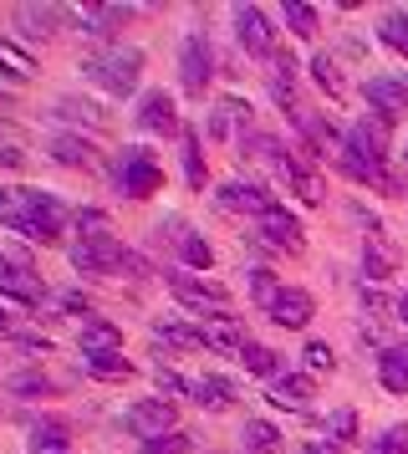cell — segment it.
Wrapping results in <instances>:
<instances>
[{
	"mask_svg": "<svg viewBox=\"0 0 408 454\" xmlns=\"http://www.w3.org/2000/svg\"><path fill=\"white\" fill-rule=\"evenodd\" d=\"M20 159H26V153H20V138L11 133V128H0V164H5V168H16Z\"/></svg>",
	"mask_w": 408,
	"mask_h": 454,
	"instance_id": "45",
	"label": "cell"
},
{
	"mask_svg": "<svg viewBox=\"0 0 408 454\" xmlns=\"http://www.w3.org/2000/svg\"><path fill=\"white\" fill-rule=\"evenodd\" d=\"M169 291H174V301L189 307L194 317H209V322L230 317V291L215 286V281H200V276H179V270H169Z\"/></svg>",
	"mask_w": 408,
	"mask_h": 454,
	"instance_id": "4",
	"label": "cell"
},
{
	"mask_svg": "<svg viewBox=\"0 0 408 454\" xmlns=\"http://www.w3.org/2000/svg\"><path fill=\"white\" fill-rule=\"evenodd\" d=\"M240 363H245V372H255V378H276V372H281V352L261 348V342H245Z\"/></svg>",
	"mask_w": 408,
	"mask_h": 454,
	"instance_id": "32",
	"label": "cell"
},
{
	"mask_svg": "<svg viewBox=\"0 0 408 454\" xmlns=\"http://www.w3.org/2000/svg\"><path fill=\"white\" fill-rule=\"evenodd\" d=\"M311 77H317V87H322L326 98H332V103H342L347 98V82H342V72H337V62H332V57H311Z\"/></svg>",
	"mask_w": 408,
	"mask_h": 454,
	"instance_id": "30",
	"label": "cell"
},
{
	"mask_svg": "<svg viewBox=\"0 0 408 454\" xmlns=\"http://www.w3.org/2000/svg\"><path fill=\"white\" fill-rule=\"evenodd\" d=\"M404 352H408V348H404Z\"/></svg>",
	"mask_w": 408,
	"mask_h": 454,
	"instance_id": "53",
	"label": "cell"
},
{
	"mask_svg": "<svg viewBox=\"0 0 408 454\" xmlns=\"http://www.w3.org/2000/svg\"><path fill=\"white\" fill-rule=\"evenodd\" d=\"M302 357H306V368H311V372H332V368H337V357H332L326 342H306Z\"/></svg>",
	"mask_w": 408,
	"mask_h": 454,
	"instance_id": "44",
	"label": "cell"
},
{
	"mask_svg": "<svg viewBox=\"0 0 408 454\" xmlns=\"http://www.w3.org/2000/svg\"><path fill=\"white\" fill-rule=\"evenodd\" d=\"M57 307H61V311H77V317H87V311H92V301H87L82 291H61V296H57Z\"/></svg>",
	"mask_w": 408,
	"mask_h": 454,
	"instance_id": "47",
	"label": "cell"
},
{
	"mask_svg": "<svg viewBox=\"0 0 408 454\" xmlns=\"http://www.w3.org/2000/svg\"><path fill=\"white\" fill-rule=\"evenodd\" d=\"M87 372L92 378H133V363L122 352H107V357H87Z\"/></svg>",
	"mask_w": 408,
	"mask_h": 454,
	"instance_id": "39",
	"label": "cell"
},
{
	"mask_svg": "<svg viewBox=\"0 0 408 454\" xmlns=\"http://www.w3.org/2000/svg\"><path fill=\"white\" fill-rule=\"evenodd\" d=\"M82 72H87L98 87H107L113 98H128V92H138L143 51L138 46H107V51H98V57H87Z\"/></svg>",
	"mask_w": 408,
	"mask_h": 454,
	"instance_id": "2",
	"label": "cell"
},
{
	"mask_svg": "<svg viewBox=\"0 0 408 454\" xmlns=\"http://www.w3.org/2000/svg\"><path fill=\"white\" fill-rule=\"evenodd\" d=\"M159 388H163V393H189V388H194V383H189V378H179V372L159 368Z\"/></svg>",
	"mask_w": 408,
	"mask_h": 454,
	"instance_id": "48",
	"label": "cell"
},
{
	"mask_svg": "<svg viewBox=\"0 0 408 454\" xmlns=\"http://www.w3.org/2000/svg\"><path fill=\"white\" fill-rule=\"evenodd\" d=\"M174 246H179V261H184V266H194V270H209V266H215V250L204 246L194 230H179V235H174Z\"/></svg>",
	"mask_w": 408,
	"mask_h": 454,
	"instance_id": "29",
	"label": "cell"
},
{
	"mask_svg": "<svg viewBox=\"0 0 408 454\" xmlns=\"http://www.w3.org/2000/svg\"><path fill=\"white\" fill-rule=\"evenodd\" d=\"M0 103H5V92H0Z\"/></svg>",
	"mask_w": 408,
	"mask_h": 454,
	"instance_id": "52",
	"label": "cell"
},
{
	"mask_svg": "<svg viewBox=\"0 0 408 454\" xmlns=\"http://www.w3.org/2000/svg\"><path fill=\"white\" fill-rule=\"evenodd\" d=\"M184 179H189V189H204V153L194 133H184Z\"/></svg>",
	"mask_w": 408,
	"mask_h": 454,
	"instance_id": "38",
	"label": "cell"
},
{
	"mask_svg": "<svg viewBox=\"0 0 408 454\" xmlns=\"http://www.w3.org/2000/svg\"><path fill=\"white\" fill-rule=\"evenodd\" d=\"M261 240L265 246H276V250H286V255H302V220H296V215H286L281 205L276 209H265L261 215Z\"/></svg>",
	"mask_w": 408,
	"mask_h": 454,
	"instance_id": "9",
	"label": "cell"
},
{
	"mask_svg": "<svg viewBox=\"0 0 408 454\" xmlns=\"http://www.w3.org/2000/svg\"><path fill=\"white\" fill-rule=\"evenodd\" d=\"M5 388L16 393V398H46V393H51V378L36 372V368H26V372H11V378H5Z\"/></svg>",
	"mask_w": 408,
	"mask_h": 454,
	"instance_id": "33",
	"label": "cell"
},
{
	"mask_svg": "<svg viewBox=\"0 0 408 454\" xmlns=\"http://www.w3.org/2000/svg\"><path fill=\"white\" fill-rule=\"evenodd\" d=\"M118 189L128 200H148V194H159L163 189V168L153 164V153H143V148H122L118 153Z\"/></svg>",
	"mask_w": 408,
	"mask_h": 454,
	"instance_id": "5",
	"label": "cell"
},
{
	"mask_svg": "<svg viewBox=\"0 0 408 454\" xmlns=\"http://www.w3.org/2000/svg\"><path fill=\"white\" fill-rule=\"evenodd\" d=\"M153 332H159L169 348H184V352L204 348V327H189V322H174V317H169V322H159Z\"/></svg>",
	"mask_w": 408,
	"mask_h": 454,
	"instance_id": "31",
	"label": "cell"
},
{
	"mask_svg": "<svg viewBox=\"0 0 408 454\" xmlns=\"http://www.w3.org/2000/svg\"><path fill=\"white\" fill-rule=\"evenodd\" d=\"M67 11H57V5H20L16 11V31L20 36H31V42H46V36H57V26Z\"/></svg>",
	"mask_w": 408,
	"mask_h": 454,
	"instance_id": "16",
	"label": "cell"
},
{
	"mask_svg": "<svg viewBox=\"0 0 408 454\" xmlns=\"http://www.w3.org/2000/svg\"><path fill=\"white\" fill-rule=\"evenodd\" d=\"M189 398H194L200 409H230L240 393H235V383H230V378H194Z\"/></svg>",
	"mask_w": 408,
	"mask_h": 454,
	"instance_id": "23",
	"label": "cell"
},
{
	"mask_svg": "<svg viewBox=\"0 0 408 454\" xmlns=\"http://www.w3.org/2000/svg\"><path fill=\"white\" fill-rule=\"evenodd\" d=\"M367 454H408V424H393V429H383L373 444H367Z\"/></svg>",
	"mask_w": 408,
	"mask_h": 454,
	"instance_id": "42",
	"label": "cell"
},
{
	"mask_svg": "<svg viewBox=\"0 0 408 454\" xmlns=\"http://www.w3.org/2000/svg\"><path fill=\"white\" fill-rule=\"evenodd\" d=\"M250 296H255V301L271 311V301L281 296V281H276V276H271L265 266H255V270H250Z\"/></svg>",
	"mask_w": 408,
	"mask_h": 454,
	"instance_id": "41",
	"label": "cell"
},
{
	"mask_svg": "<svg viewBox=\"0 0 408 454\" xmlns=\"http://www.w3.org/2000/svg\"><path fill=\"white\" fill-rule=\"evenodd\" d=\"M276 409H306L311 398H317V383H311V372H296V378H276V388L265 393Z\"/></svg>",
	"mask_w": 408,
	"mask_h": 454,
	"instance_id": "18",
	"label": "cell"
},
{
	"mask_svg": "<svg viewBox=\"0 0 408 454\" xmlns=\"http://www.w3.org/2000/svg\"><path fill=\"white\" fill-rule=\"evenodd\" d=\"M5 327H11V311L0 307V332H5Z\"/></svg>",
	"mask_w": 408,
	"mask_h": 454,
	"instance_id": "51",
	"label": "cell"
},
{
	"mask_svg": "<svg viewBox=\"0 0 408 454\" xmlns=\"http://www.w3.org/2000/svg\"><path fill=\"white\" fill-rule=\"evenodd\" d=\"M138 128H148V133H179L174 98H169V92H148L138 103Z\"/></svg>",
	"mask_w": 408,
	"mask_h": 454,
	"instance_id": "15",
	"label": "cell"
},
{
	"mask_svg": "<svg viewBox=\"0 0 408 454\" xmlns=\"http://www.w3.org/2000/svg\"><path fill=\"white\" fill-rule=\"evenodd\" d=\"M271 98L286 107V113H296V57L276 46V57H271Z\"/></svg>",
	"mask_w": 408,
	"mask_h": 454,
	"instance_id": "17",
	"label": "cell"
},
{
	"mask_svg": "<svg viewBox=\"0 0 408 454\" xmlns=\"http://www.w3.org/2000/svg\"><path fill=\"white\" fill-rule=\"evenodd\" d=\"M77 230H82V240H92V235H113V225H107L102 209H77Z\"/></svg>",
	"mask_w": 408,
	"mask_h": 454,
	"instance_id": "43",
	"label": "cell"
},
{
	"mask_svg": "<svg viewBox=\"0 0 408 454\" xmlns=\"http://www.w3.org/2000/svg\"><path fill=\"white\" fill-rule=\"evenodd\" d=\"M235 128H250V103L245 98H220V107L209 113V138H230Z\"/></svg>",
	"mask_w": 408,
	"mask_h": 454,
	"instance_id": "19",
	"label": "cell"
},
{
	"mask_svg": "<svg viewBox=\"0 0 408 454\" xmlns=\"http://www.w3.org/2000/svg\"><path fill=\"white\" fill-rule=\"evenodd\" d=\"M245 327L235 322V317H220V322H204V348H215V352H235L240 357L245 352Z\"/></svg>",
	"mask_w": 408,
	"mask_h": 454,
	"instance_id": "21",
	"label": "cell"
},
{
	"mask_svg": "<svg viewBox=\"0 0 408 454\" xmlns=\"http://www.w3.org/2000/svg\"><path fill=\"white\" fill-rule=\"evenodd\" d=\"M398 322L408 327V291H398Z\"/></svg>",
	"mask_w": 408,
	"mask_h": 454,
	"instance_id": "50",
	"label": "cell"
},
{
	"mask_svg": "<svg viewBox=\"0 0 408 454\" xmlns=\"http://www.w3.org/2000/svg\"><path fill=\"white\" fill-rule=\"evenodd\" d=\"M235 36L250 57H265V62L276 57V31H271L261 5H235Z\"/></svg>",
	"mask_w": 408,
	"mask_h": 454,
	"instance_id": "7",
	"label": "cell"
},
{
	"mask_svg": "<svg viewBox=\"0 0 408 454\" xmlns=\"http://www.w3.org/2000/svg\"><path fill=\"white\" fill-rule=\"evenodd\" d=\"M378 383L388 393H408V352L404 348H383V357H378Z\"/></svg>",
	"mask_w": 408,
	"mask_h": 454,
	"instance_id": "26",
	"label": "cell"
},
{
	"mask_svg": "<svg viewBox=\"0 0 408 454\" xmlns=\"http://www.w3.org/2000/svg\"><path fill=\"white\" fill-rule=\"evenodd\" d=\"M302 454H342V444H326V439H311V444H302Z\"/></svg>",
	"mask_w": 408,
	"mask_h": 454,
	"instance_id": "49",
	"label": "cell"
},
{
	"mask_svg": "<svg viewBox=\"0 0 408 454\" xmlns=\"http://www.w3.org/2000/svg\"><path fill=\"white\" fill-rule=\"evenodd\" d=\"M107 352H122V332L113 322H87L82 327V357H107Z\"/></svg>",
	"mask_w": 408,
	"mask_h": 454,
	"instance_id": "22",
	"label": "cell"
},
{
	"mask_svg": "<svg viewBox=\"0 0 408 454\" xmlns=\"http://www.w3.org/2000/svg\"><path fill=\"white\" fill-rule=\"evenodd\" d=\"M189 450H194V434H184V429L159 434V439H148V444H143V454H189Z\"/></svg>",
	"mask_w": 408,
	"mask_h": 454,
	"instance_id": "40",
	"label": "cell"
},
{
	"mask_svg": "<svg viewBox=\"0 0 408 454\" xmlns=\"http://www.w3.org/2000/svg\"><path fill=\"white\" fill-rule=\"evenodd\" d=\"M16 230L26 240H41V246H51L61 240V230H67V205H61L51 189H20V220Z\"/></svg>",
	"mask_w": 408,
	"mask_h": 454,
	"instance_id": "3",
	"label": "cell"
},
{
	"mask_svg": "<svg viewBox=\"0 0 408 454\" xmlns=\"http://www.w3.org/2000/svg\"><path fill=\"white\" fill-rule=\"evenodd\" d=\"M240 439H245V450H250V454H276V450H281V429H276V424H265V419H250Z\"/></svg>",
	"mask_w": 408,
	"mask_h": 454,
	"instance_id": "28",
	"label": "cell"
},
{
	"mask_svg": "<svg viewBox=\"0 0 408 454\" xmlns=\"http://www.w3.org/2000/svg\"><path fill=\"white\" fill-rule=\"evenodd\" d=\"M0 67L16 77V82H26V77H36V57H26L16 42H0Z\"/></svg>",
	"mask_w": 408,
	"mask_h": 454,
	"instance_id": "34",
	"label": "cell"
},
{
	"mask_svg": "<svg viewBox=\"0 0 408 454\" xmlns=\"http://www.w3.org/2000/svg\"><path fill=\"white\" fill-rule=\"evenodd\" d=\"M281 16H286V26H291L296 36H306V42L317 36V11H311V5H302V0H286Z\"/></svg>",
	"mask_w": 408,
	"mask_h": 454,
	"instance_id": "37",
	"label": "cell"
},
{
	"mask_svg": "<svg viewBox=\"0 0 408 454\" xmlns=\"http://www.w3.org/2000/svg\"><path fill=\"white\" fill-rule=\"evenodd\" d=\"M317 317V301H311V291H302V286H281V296L271 301V322L276 327H306Z\"/></svg>",
	"mask_w": 408,
	"mask_h": 454,
	"instance_id": "11",
	"label": "cell"
},
{
	"mask_svg": "<svg viewBox=\"0 0 408 454\" xmlns=\"http://www.w3.org/2000/svg\"><path fill=\"white\" fill-rule=\"evenodd\" d=\"M209 77H215V51H209V36L204 31H189L179 46V82L189 98H200L204 87H209Z\"/></svg>",
	"mask_w": 408,
	"mask_h": 454,
	"instance_id": "6",
	"label": "cell"
},
{
	"mask_svg": "<svg viewBox=\"0 0 408 454\" xmlns=\"http://www.w3.org/2000/svg\"><path fill=\"white\" fill-rule=\"evenodd\" d=\"M16 220H20V189L0 184V225H16Z\"/></svg>",
	"mask_w": 408,
	"mask_h": 454,
	"instance_id": "46",
	"label": "cell"
},
{
	"mask_svg": "<svg viewBox=\"0 0 408 454\" xmlns=\"http://www.w3.org/2000/svg\"><path fill=\"white\" fill-rule=\"evenodd\" d=\"M67 424L61 419H36L31 424V454H67Z\"/></svg>",
	"mask_w": 408,
	"mask_h": 454,
	"instance_id": "25",
	"label": "cell"
},
{
	"mask_svg": "<svg viewBox=\"0 0 408 454\" xmlns=\"http://www.w3.org/2000/svg\"><path fill=\"white\" fill-rule=\"evenodd\" d=\"M220 209H230V215H265V209H276V200L265 194L261 184H220Z\"/></svg>",
	"mask_w": 408,
	"mask_h": 454,
	"instance_id": "14",
	"label": "cell"
},
{
	"mask_svg": "<svg viewBox=\"0 0 408 454\" xmlns=\"http://www.w3.org/2000/svg\"><path fill=\"white\" fill-rule=\"evenodd\" d=\"M57 118H67V123H82V128H102V123H107V113H102L98 103H87V98H61V103H57Z\"/></svg>",
	"mask_w": 408,
	"mask_h": 454,
	"instance_id": "27",
	"label": "cell"
},
{
	"mask_svg": "<svg viewBox=\"0 0 408 454\" xmlns=\"http://www.w3.org/2000/svg\"><path fill=\"white\" fill-rule=\"evenodd\" d=\"M326 439H332V444H352V439H357V409L326 413Z\"/></svg>",
	"mask_w": 408,
	"mask_h": 454,
	"instance_id": "35",
	"label": "cell"
},
{
	"mask_svg": "<svg viewBox=\"0 0 408 454\" xmlns=\"http://www.w3.org/2000/svg\"><path fill=\"white\" fill-rule=\"evenodd\" d=\"M72 266H77L82 276H113V270L148 276L143 255H133L118 235H92V240H77V246H72Z\"/></svg>",
	"mask_w": 408,
	"mask_h": 454,
	"instance_id": "1",
	"label": "cell"
},
{
	"mask_svg": "<svg viewBox=\"0 0 408 454\" xmlns=\"http://www.w3.org/2000/svg\"><path fill=\"white\" fill-rule=\"evenodd\" d=\"M286 184L296 189V194H302L306 205H322V200H326L322 174H317L311 164H302V159H291V168H286Z\"/></svg>",
	"mask_w": 408,
	"mask_h": 454,
	"instance_id": "24",
	"label": "cell"
},
{
	"mask_svg": "<svg viewBox=\"0 0 408 454\" xmlns=\"http://www.w3.org/2000/svg\"><path fill=\"white\" fill-rule=\"evenodd\" d=\"M363 98L378 107V118H388V123L408 113V82H393V77H367Z\"/></svg>",
	"mask_w": 408,
	"mask_h": 454,
	"instance_id": "12",
	"label": "cell"
},
{
	"mask_svg": "<svg viewBox=\"0 0 408 454\" xmlns=\"http://www.w3.org/2000/svg\"><path fill=\"white\" fill-rule=\"evenodd\" d=\"M0 296H11V301H20V307H41V301H46L36 270H16L5 255H0Z\"/></svg>",
	"mask_w": 408,
	"mask_h": 454,
	"instance_id": "13",
	"label": "cell"
},
{
	"mask_svg": "<svg viewBox=\"0 0 408 454\" xmlns=\"http://www.w3.org/2000/svg\"><path fill=\"white\" fill-rule=\"evenodd\" d=\"M51 159L67 168H98V148L87 144V138H77V133H57L51 138Z\"/></svg>",
	"mask_w": 408,
	"mask_h": 454,
	"instance_id": "20",
	"label": "cell"
},
{
	"mask_svg": "<svg viewBox=\"0 0 408 454\" xmlns=\"http://www.w3.org/2000/svg\"><path fill=\"white\" fill-rule=\"evenodd\" d=\"M378 31H383V46H393V51L408 57V11H388Z\"/></svg>",
	"mask_w": 408,
	"mask_h": 454,
	"instance_id": "36",
	"label": "cell"
},
{
	"mask_svg": "<svg viewBox=\"0 0 408 454\" xmlns=\"http://www.w3.org/2000/svg\"><path fill=\"white\" fill-rule=\"evenodd\" d=\"M174 419H179L174 398H143V403L128 409V429L148 444V439H159V434H174Z\"/></svg>",
	"mask_w": 408,
	"mask_h": 454,
	"instance_id": "8",
	"label": "cell"
},
{
	"mask_svg": "<svg viewBox=\"0 0 408 454\" xmlns=\"http://www.w3.org/2000/svg\"><path fill=\"white\" fill-rule=\"evenodd\" d=\"M357 220L373 230V235L363 240V276H367V281H388V276H393V266H398V250L383 246V230H378V220H373V215H363V209H357Z\"/></svg>",
	"mask_w": 408,
	"mask_h": 454,
	"instance_id": "10",
	"label": "cell"
}]
</instances>
